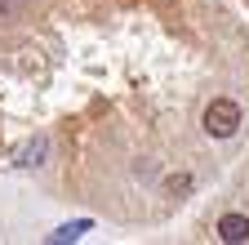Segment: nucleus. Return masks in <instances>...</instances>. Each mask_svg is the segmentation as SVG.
<instances>
[{"instance_id": "f03ea898", "label": "nucleus", "mask_w": 249, "mask_h": 245, "mask_svg": "<svg viewBox=\"0 0 249 245\" xmlns=\"http://www.w3.org/2000/svg\"><path fill=\"white\" fill-rule=\"evenodd\" d=\"M218 241L245 245L249 241V219H245V214H223V219H218Z\"/></svg>"}, {"instance_id": "f257e3e1", "label": "nucleus", "mask_w": 249, "mask_h": 245, "mask_svg": "<svg viewBox=\"0 0 249 245\" xmlns=\"http://www.w3.org/2000/svg\"><path fill=\"white\" fill-rule=\"evenodd\" d=\"M236 130H240V107L231 98H213L205 107V134L209 138H231Z\"/></svg>"}, {"instance_id": "39448f33", "label": "nucleus", "mask_w": 249, "mask_h": 245, "mask_svg": "<svg viewBox=\"0 0 249 245\" xmlns=\"http://www.w3.org/2000/svg\"><path fill=\"white\" fill-rule=\"evenodd\" d=\"M22 5H27V0H0V18L14 14V9H22Z\"/></svg>"}, {"instance_id": "7ed1b4c3", "label": "nucleus", "mask_w": 249, "mask_h": 245, "mask_svg": "<svg viewBox=\"0 0 249 245\" xmlns=\"http://www.w3.org/2000/svg\"><path fill=\"white\" fill-rule=\"evenodd\" d=\"M45 151H49V138L45 134H36L22 151H18V165H45Z\"/></svg>"}, {"instance_id": "20e7f679", "label": "nucleus", "mask_w": 249, "mask_h": 245, "mask_svg": "<svg viewBox=\"0 0 249 245\" xmlns=\"http://www.w3.org/2000/svg\"><path fill=\"white\" fill-rule=\"evenodd\" d=\"M89 227H93V219H76V223H62L58 232H49V241H53V245H62V241H80Z\"/></svg>"}]
</instances>
